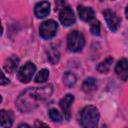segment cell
<instances>
[{
	"mask_svg": "<svg viewBox=\"0 0 128 128\" xmlns=\"http://www.w3.org/2000/svg\"><path fill=\"white\" fill-rule=\"evenodd\" d=\"M35 126H47V125H46V124H44V123H41V122H39V121H36Z\"/></svg>",
	"mask_w": 128,
	"mask_h": 128,
	"instance_id": "cell-23",
	"label": "cell"
},
{
	"mask_svg": "<svg viewBox=\"0 0 128 128\" xmlns=\"http://www.w3.org/2000/svg\"><path fill=\"white\" fill-rule=\"evenodd\" d=\"M48 77H49V71L47 69H42L35 76V82L36 83H43L48 79Z\"/></svg>",
	"mask_w": 128,
	"mask_h": 128,
	"instance_id": "cell-18",
	"label": "cell"
},
{
	"mask_svg": "<svg viewBox=\"0 0 128 128\" xmlns=\"http://www.w3.org/2000/svg\"><path fill=\"white\" fill-rule=\"evenodd\" d=\"M58 29V25L55 21L53 20H47L45 22H43L40 25L39 28V33L40 36L44 39H51L52 37L55 36L56 32Z\"/></svg>",
	"mask_w": 128,
	"mask_h": 128,
	"instance_id": "cell-4",
	"label": "cell"
},
{
	"mask_svg": "<svg viewBox=\"0 0 128 128\" xmlns=\"http://www.w3.org/2000/svg\"><path fill=\"white\" fill-rule=\"evenodd\" d=\"M90 31L93 35H99L100 34V22L94 21L90 25Z\"/></svg>",
	"mask_w": 128,
	"mask_h": 128,
	"instance_id": "cell-20",
	"label": "cell"
},
{
	"mask_svg": "<svg viewBox=\"0 0 128 128\" xmlns=\"http://www.w3.org/2000/svg\"><path fill=\"white\" fill-rule=\"evenodd\" d=\"M14 116L11 111L0 110V125L2 127H11L13 124Z\"/></svg>",
	"mask_w": 128,
	"mask_h": 128,
	"instance_id": "cell-12",
	"label": "cell"
},
{
	"mask_svg": "<svg viewBox=\"0 0 128 128\" xmlns=\"http://www.w3.org/2000/svg\"><path fill=\"white\" fill-rule=\"evenodd\" d=\"M35 70H36L35 65L32 62H27L26 64H24L19 69L18 74H17V77H18V79L22 83H28L32 79Z\"/></svg>",
	"mask_w": 128,
	"mask_h": 128,
	"instance_id": "cell-5",
	"label": "cell"
},
{
	"mask_svg": "<svg viewBox=\"0 0 128 128\" xmlns=\"http://www.w3.org/2000/svg\"><path fill=\"white\" fill-rule=\"evenodd\" d=\"M9 83V80H8V78L4 75V73L0 70V85H6V84H8Z\"/></svg>",
	"mask_w": 128,
	"mask_h": 128,
	"instance_id": "cell-21",
	"label": "cell"
},
{
	"mask_svg": "<svg viewBox=\"0 0 128 128\" xmlns=\"http://www.w3.org/2000/svg\"><path fill=\"white\" fill-rule=\"evenodd\" d=\"M55 3H56V5L58 7H61L65 3V0H55Z\"/></svg>",
	"mask_w": 128,
	"mask_h": 128,
	"instance_id": "cell-22",
	"label": "cell"
},
{
	"mask_svg": "<svg viewBox=\"0 0 128 128\" xmlns=\"http://www.w3.org/2000/svg\"><path fill=\"white\" fill-rule=\"evenodd\" d=\"M77 10H78V14H79L80 18L85 22H89L94 18V11L90 7L79 5Z\"/></svg>",
	"mask_w": 128,
	"mask_h": 128,
	"instance_id": "cell-11",
	"label": "cell"
},
{
	"mask_svg": "<svg viewBox=\"0 0 128 128\" xmlns=\"http://www.w3.org/2000/svg\"><path fill=\"white\" fill-rule=\"evenodd\" d=\"M49 117L52 121L54 122H61L62 121V115L60 114V112L54 108L49 110Z\"/></svg>",
	"mask_w": 128,
	"mask_h": 128,
	"instance_id": "cell-19",
	"label": "cell"
},
{
	"mask_svg": "<svg viewBox=\"0 0 128 128\" xmlns=\"http://www.w3.org/2000/svg\"><path fill=\"white\" fill-rule=\"evenodd\" d=\"M100 1H103V0H100Z\"/></svg>",
	"mask_w": 128,
	"mask_h": 128,
	"instance_id": "cell-26",
	"label": "cell"
},
{
	"mask_svg": "<svg viewBox=\"0 0 128 128\" xmlns=\"http://www.w3.org/2000/svg\"><path fill=\"white\" fill-rule=\"evenodd\" d=\"M112 62H113V58L112 57H107L101 63L98 64L97 70L100 73H106V72H108L109 69H110V67H111V65H112Z\"/></svg>",
	"mask_w": 128,
	"mask_h": 128,
	"instance_id": "cell-15",
	"label": "cell"
},
{
	"mask_svg": "<svg viewBox=\"0 0 128 128\" xmlns=\"http://www.w3.org/2000/svg\"><path fill=\"white\" fill-rule=\"evenodd\" d=\"M53 88L51 85L43 87L29 88L22 92L16 100L17 107L22 112H30L38 107L39 103L46 100L52 94Z\"/></svg>",
	"mask_w": 128,
	"mask_h": 128,
	"instance_id": "cell-1",
	"label": "cell"
},
{
	"mask_svg": "<svg viewBox=\"0 0 128 128\" xmlns=\"http://www.w3.org/2000/svg\"><path fill=\"white\" fill-rule=\"evenodd\" d=\"M103 15H104V18H105V21L109 27V29L113 32H115L118 28H119V25H120V19L119 17L117 16V14L112 11V10H105L103 12Z\"/></svg>",
	"mask_w": 128,
	"mask_h": 128,
	"instance_id": "cell-7",
	"label": "cell"
},
{
	"mask_svg": "<svg viewBox=\"0 0 128 128\" xmlns=\"http://www.w3.org/2000/svg\"><path fill=\"white\" fill-rule=\"evenodd\" d=\"M97 88V81L96 79H94L93 77H88L84 80L83 84H82V89L83 91H85L86 93L92 92L94 90H96Z\"/></svg>",
	"mask_w": 128,
	"mask_h": 128,
	"instance_id": "cell-14",
	"label": "cell"
},
{
	"mask_svg": "<svg viewBox=\"0 0 128 128\" xmlns=\"http://www.w3.org/2000/svg\"><path fill=\"white\" fill-rule=\"evenodd\" d=\"M1 100H2V98H1V96H0V102H1Z\"/></svg>",
	"mask_w": 128,
	"mask_h": 128,
	"instance_id": "cell-25",
	"label": "cell"
},
{
	"mask_svg": "<svg viewBox=\"0 0 128 128\" xmlns=\"http://www.w3.org/2000/svg\"><path fill=\"white\" fill-rule=\"evenodd\" d=\"M99 121L98 109L94 106H86L80 112V123L83 127L94 128Z\"/></svg>",
	"mask_w": 128,
	"mask_h": 128,
	"instance_id": "cell-2",
	"label": "cell"
},
{
	"mask_svg": "<svg viewBox=\"0 0 128 128\" xmlns=\"http://www.w3.org/2000/svg\"><path fill=\"white\" fill-rule=\"evenodd\" d=\"M35 15L38 18H44L46 17L50 12V4L47 1H41L36 4L34 9Z\"/></svg>",
	"mask_w": 128,
	"mask_h": 128,
	"instance_id": "cell-10",
	"label": "cell"
},
{
	"mask_svg": "<svg viewBox=\"0 0 128 128\" xmlns=\"http://www.w3.org/2000/svg\"><path fill=\"white\" fill-rule=\"evenodd\" d=\"M47 54H48V60L50 61V63H52V64L58 63V61L60 59V54H59V52H58V50L56 48L49 49Z\"/></svg>",
	"mask_w": 128,
	"mask_h": 128,
	"instance_id": "cell-16",
	"label": "cell"
},
{
	"mask_svg": "<svg viewBox=\"0 0 128 128\" xmlns=\"http://www.w3.org/2000/svg\"><path fill=\"white\" fill-rule=\"evenodd\" d=\"M85 44V38L83 34L79 31H72L67 37V46L68 49L72 52L80 51Z\"/></svg>",
	"mask_w": 128,
	"mask_h": 128,
	"instance_id": "cell-3",
	"label": "cell"
},
{
	"mask_svg": "<svg viewBox=\"0 0 128 128\" xmlns=\"http://www.w3.org/2000/svg\"><path fill=\"white\" fill-rule=\"evenodd\" d=\"M73 101H74V96L72 94H67L59 102V105H60V108L63 111L64 117L67 120H69L70 116H71V105H72Z\"/></svg>",
	"mask_w": 128,
	"mask_h": 128,
	"instance_id": "cell-8",
	"label": "cell"
},
{
	"mask_svg": "<svg viewBox=\"0 0 128 128\" xmlns=\"http://www.w3.org/2000/svg\"><path fill=\"white\" fill-rule=\"evenodd\" d=\"M2 32H3V29H2V26H1V22H0V35H2Z\"/></svg>",
	"mask_w": 128,
	"mask_h": 128,
	"instance_id": "cell-24",
	"label": "cell"
},
{
	"mask_svg": "<svg viewBox=\"0 0 128 128\" xmlns=\"http://www.w3.org/2000/svg\"><path fill=\"white\" fill-rule=\"evenodd\" d=\"M63 82L66 86L68 87H72L75 83H76V77L73 73L71 72H66L64 75H63Z\"/></svg>",
	"mask_w": 128,
	"mask_h": 128,
	"instance_id": "cell-17",
	"label": "cell"
},
{
	"mask_svg": "<svg viewBox=\"0 0 128 128\" xmlns=\"http://www.w3.org/2000/svg\"><path fill=\"white\" fill-rule=\"evenodd\" d=\"M59 20L63 26H71L75 23V15L70 7H63V9L59 13Z\"/></svg>",
	"mask_w": 128,
	"mask_h": 128,
	"instance_id": "cell-6",
	"label": "cell"
},
{
	"mask_svg": "<svg viewBox=\"0 0 128 128\" xmlns=\"http://www.w3.org/2000/svg\"><path fill=\"white\" fill-rule=\"evenodd\" d=\"M115 72L120 77L121 80H123V81L127 80V77H128V62H127V59L123 58L120 61H118V63L115 66Z\"/></svg>",
	"mask_w": 128,
	"mask_h": 128,
	"instance_id": "cell-9",
	"label": "cell"
},
{
	"mask_svg": "<svg viewBox=\"0 0 128 128\" xmlns=\"http://www.w3.org/2000/svg\"><path fill=\"white\" fill-rule=\"evenodd\" d=\"M18 63H19V59L16 56H12V57L6 59V61L4 62V69H5V71L9 72V73L14 72L15 69L17 68V66H18Z\"/></svg>",
	"mask_w": 128,
	"mask_h": 128,
	"instance_id": "cell-13",
	"label": "cell"
}]
</instances>
